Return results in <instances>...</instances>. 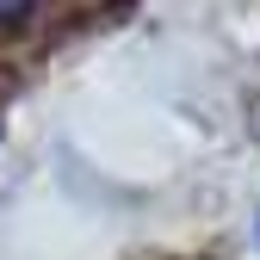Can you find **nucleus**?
<instances>
[{"label":"nucleus","mask_w":260,"mask_h":260,"mask_svg":"<svg viewBox=\"0 0 260 260\" xmlns=\"http://www.w3.org/2000/svg\"><path fill=\"white\" fill-rule=\"evenodd\" d=\"M38 7H44V0H0V25H25Z\"/></svg>","instance_id":"obj_1"}]
</instances>
